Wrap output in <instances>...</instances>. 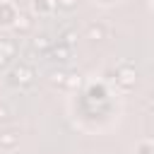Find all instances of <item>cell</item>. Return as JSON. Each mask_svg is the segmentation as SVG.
I'll list each match as a JSON object with an SVG mask.
<instances>
[{
	"label": "cell",
	"instance_id": "obj_1",
	"mask_svg": "<svg viewBox=\"0 0 154 154\" xmlns=\"http://www.w3.org/2000/svg\"><path fill=\"white\" fill-rule=\"evenodd\" d=\"M7 82H10L12 87H19V89L29 87V84L34 82V67H31V65H26V63H19L17 67H12V70H10Z\"/></svg>",
	"mask_w": 154,
	"mask_h": 154
},
{
	"label": "cell",
	"instance_id": "obj_2",
	"mask_svg": "<svg viewBox=\"0 0 154 154\" xmlns=\"http://www.w3.org/2000/svg\"><path fill=\"white\" fill-rule=\"evenodd\" d=\"M116 79H118V84H120V87H135V84H137V72H135V67L123 65V67L118 70Z\"/></svg>",
	"mask_w": 154,
	"mask_h": 154
},
{
	"label": "cell",
	"instance_id": "obj_3",
	"mask_svg": "<svg viewBox=\"0 0 154 154\" xmlns=\"http://www.w3.org/2000/svg\"><path fill=\"white\" fill-rule=\"evenodd\" d=\"M108 36V29H106V24H101V22H94V24H89L87 26V38H91V41H103Z\"/></svg>",
	"mask_w": 154,
	"mask_h": 154
},
{
	"label": "cell",
	"instance_id": "obj_4",
	"mask_svg": "<svg viewBox=\"0 0 154 154\" xmlns=\"http://www.w3.org/2000/svg\"><path fill=\"white\" fill-rule=\"evenodd\" d=\"M51 53H53L55 60H70V58H72V46H67V43H58V46L51 48Z\"/></svg>",
	"mask_w": 154,
	"mask_h": 154
},
{
	"label": "cell",
	"instance_id": "obj_5",
	"mask_svg": "<svg viewBox=\"0 0 154 154\" xmlns=\"http://www.w3.org/2000/svg\"><path fill=\"white\" fill-rule=\"evenodd\" d=\"M17 142H19V135H17L14 130L0 132V147H5V149H14V147H17Z\"/></svg>",
	"mask_w": 154,
	"mask_h": 154
},
{
	"label": "cell",
	"instance_id": "obj_6",
	"mask_svg": "<svg viewBox=\"0 0 154 154\" xmlns=\"http://www.w3.org/2000/svg\"><path fill=\"white\" fill-rule=\"evenodd\" d=\"M14 43L10 41V38H5V41H0V63H7L12 55H14Z\"/></svg>",
	"mask_w": 154,
	"mask_h": 154
},
{
	"label": "cell",
	"instance_id": "obj_7",
	"mask_svg": "<svg viewBox=\"0 0 154 154\" xmlns=\"http://www.w3.org/2000/svg\"><path fill=\"white\" fill-rule=\"evenodd\" d=\"M34 5H36V10H38L41 14H51V12L55 10V5H58V2H55V0H36Z\"/></svg>",
	"mask_w": 154,
	"mask_h": 154
},
{
	"label": "cell",
	"instance_id": "obj_8",
	"mask_svg": "<svg viewBox=\"0 0 154 154\" xmlns=\"http://www.w3.org/2000/svg\"><path fill=\"white\" fill-rule=\"evenodd\" d=\"M14 26H17L19 31H29V29H31V17H29V14H17V17H14Z\"/></svg>",
	"mask_w": 154,
	"mask_h": 154
},
{
	"label": "cell",
	"instance_id": "obj_9",
	"mask_svg": "<svg viewBox=\"0 0 154 154\" xmlns=\"http://www.w3.org/2000/svg\"><path fill=\"white\" fill-rule=\"evenodd\" d=\"M34 48L43 51V48H53V43H51V38H48L46 34H41V36H36V38H34Z\"/></svg>",
	"mask_w": 154,
	"mask_h": 154
},
{
	"label": "cell",
	"instance_id": "obj_10",
	"mask_svg": "<svg viewBox=\"0 0 154 154\" xmlns=\"http://www.w3.org/2000/svg\"><path fill=\"white\" fill-rule=\"evenodd\" d=\"M48 77H51V82H53V84H60V87H65L67 72H63V70H53V72H51Z\"/></svg>",
	"mask_w": 154,
	"mask_h": 154
},
{
	"label": "cell",
	"instance_id": "obj_11",
	"mask_svg": "<svg viewBox=\"0 0 154 154\" xmlns=\"http://www.w3.org/2000/svg\"><path fill=\"white\" fill-rule=\"evenodd\" d=\"M82 84V77H79V72H67V79H65V87H79Z\"/></svg>",
	"mask_w": 154,
	"mask_h": 154
},
{
	"label": "cell",
	"instance_id": "obj_12",
	"mask_svg": "<svg viewBox=\"0 0 154 154\" xmlns=\"http://www.w3.org/2000/svg\"><path fill=\"white\" fill-rule=\"evenodd\" d=\"M63 38H65L63 43H67V46H75V43H77V34H75V31H65Z\"/></svg>",
	"mask_w": 154,
	"mask_h": 154
},
{
	"label": "cell",
	"instance_id": "obj_13",
	"mask_svg": "<svg viewBox=\"0 0 154 154\" xmlns=\"http://www.w3.org/2000/svg\"><path fill=\"white\" fill-rule=\"evenodd\" d=\"M58 2V7H63V10H72L75 5H77V0H55Z\"/></svg>",
	"mask_w": 154,
	"mask_h": 154
},
{
	"label": "cell",
	"instance_id": "obj_14",
	"mask_svg": "<svg viewBox=\"0 0 154 154\" xmlns=\"http://www.w3.org/2000/svg\"><path fill=\"white\" fill-rule=\"evenodd\" d=\"M7 118H10V108H7V106H0V123L7 120Z\"/></svg>",
	"mask_w": 154,
	"mask_h": 154
},
{
	"label": "cell",
	"instance_id": "obj_15",
	"mask_svg": "<svg viewBox=\"0 0 154 154\" xmlns=\"http://www.w3.org/2000/svg\"><path fill=\"white\" fill-rule=\"evenodd\" d=\"M147 108H152V111H154V94L149 96V101H147Z\"/></svg>",
	"mask_w": 154,
	"mask_h": 154
},
{
	"label": "cell",
	"instance_id": "obj_16",
	"mask_svg": "<svg viewBox=\"0 0 154 154\" xmlns=\"http://www.w3.org/2000/svg\"><path fill=\"white\" fill-rule=\"evenodd\" d=\"M14 2H19V5H24V2H29V0H14Z\"/></svg>",
	"mask_w": 154,
	"mask_h": 154
}]
</instances>
